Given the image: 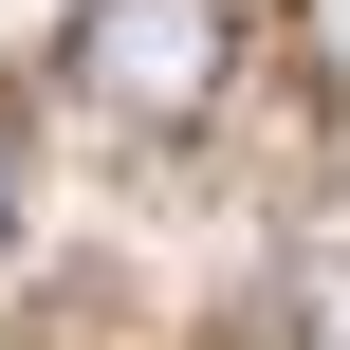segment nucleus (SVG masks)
Instances as JSON below:
<instances>
[{
	"label": "nucleus",
	"mask_w": 350,
	"mask_h": 350,
	"mask_svg": "<svg viewBox=\"0 0 350 350\" xmlns=\"http://www.w3.org/2000/svg\"><path fill=\"white\" fill-rule=\"evenodd\" d=\"M55 74L111 129H203L221 74H240V0H74L55 18Z\"/></svg>",
	"instance_id": "obj_1"
},
{
	"label": "nucleus",
	"mask_w": 350,
	"mask_h": 350,
	"mask_svg": "<svg viewBox=\"0 0 350 350\" xmlns=\"http://www.w3.org/2000/svg\"><path fill=\"white\" fill-rule=\"evenodd\" d=\"M277 332L295 350H350V185H314L295 240H277Z\"/></svg>",
	"instance_id": "obj_2"
},
{
	"label": "nucleus",
	"mask_w": 350,
	"mask_h": 350,
	"mask_svg": "<svg viewBox=\"0 0 350 350\" xmlns=\"http://www.w3.org/2000/svg\"><path fill=\"white\" fill-rule=\"evenodd\" d=\"M0 221H18V129H0Z\"/></svg>",
	"instance_id": "obj_3"
}]
</instances>
